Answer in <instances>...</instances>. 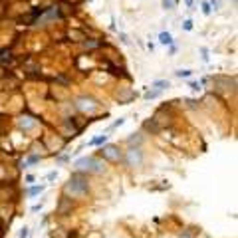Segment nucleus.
<instances>
[{"label":"nucleus","instance_id":"nucleus-1","mask_svg":"<svg viewBox=\"0 0 238 238\" xmlns=\"http://www.w3.org/2000/svg\"><path fill=\"white\" fill-rule=\"evenodd\" d=\"M75 169H78V171H93V173H101V171H103V165H101L97 159H93V157H83V159H79L78 163H75Z\"/></svg>","mask_w":238,"mask_h":238},{"label":"nucleus","instance_id":"nucleus-2","mask_svg":"<svg viewBox=\"0 0 238 238\" xmlns=\"http://www.w3.org/2000/svg\"><path fill=\"white\" fill-rule=\"evenodd\" d=\"M68 193H72V194H83V193H88V183L83 181L82 177H72V181H69V185H68Z\"/></svg>","mask_w":238,"mask_h":238},{"label":"nucleus","instance_id":"nucleus-3","mask_svg":"<svg viewBox=\"0 0 238 238\" xmlns=\"http://www.w3.org/2000/svg\"><path fill=\"white\" fill-rule=\"evenodd\" d=\"M103 155L107 157V159H111V161H117V159H119V151H117L115 147H107V149H103Z\"/></svg>","mask_w":238,"mask_h":238},{"label":"nucleus","instance_id":"nucleus-4","mask_svg":"<svg viewBox=\"0 0 238 238\" xmlns=\"http://www.w3.org/2000/svg\"><path fill=\"white\" fill-rule=\"evenodd\" d=\"M78 105L82 107V109H93V107H95L93 99H85V97H82V99H79V103H78Z\"/></svg>","mask_w":238,"mask_h":238},{"label":"nucleus","instance_id":"nucleus-5","mask_svg":"<svg viewBox=\"0 0 238 238\" xmlns=\"http://www.w3.org/2000/svg\"><path fill=\"white\" fill-rule=\"evenodd\" d=\"M159 40H161V44H173V36L169 34V32H161Z\"/></svg>","mask_w":238,"mask_h":238},{"label":"nucleus","instance_id":"nucleus-6","mask_svg":"<svg viewBox=\"0 0 238 238\" xmlns=\"http://www.w3.org/2000/svg\"><path fill=\"white\" fill-rule=\"evenodd\" d=\"M191 74H193L191 69H178V72H177V75H178V78H188Z\"/></svg>","mask_w":238,"mask_h":238},{"label":"nucleus","instance_id":"nucleus-7","mask_svg":"<svg viewBox=\"0 0 238 238\" xmlns=\"http://www.w3.org/2000/svg\"><path fill=\"white\" fill-rule=\"evenodd\" d=\"M107 141V135H103V137H97V139H93L91 141V145H101V143H105Z\"/></svg>","mask_w":238,"mask_h":238},{"label":"nucleus","instance_id":"nucleus-8","mask_svg":"<svg viewBox=\"0 0 238 238\" xmlns=\"http://www.w3.org/2000/svg\"><path fill=\"white\" fill-rule=\"evenodd\" d=\"M155 88L165 89V88H169V82H155Z\"/></svg>","mask_w":238,"mask_h":238},{"label":"nucleus","instance_id":"nucleus-9","mask_svg":"<svg viewBox=\"0 0 238 238\" xmlns=\"http://www.w3.org/2000/svg\"><path fill=\"white\" fill-rule=\"evenodd\" d=\"M163 6H165V8H169V10H171L173 6H175V0H163Z\"/></svg>","mask_w":238,"mask_h":238},{"label":"nucleus","instance_id":"nucleus-10","mask_svg":"<svg viewBox=\"0 0 238 238\" xmlns=\"http://www.w3.org/2000/svg\"><path fill=\"white\" fill-rule=\"evenodd\" d=\"M44 191V187H34V188H30V194L34 197V194H38V193H42Z\"/></svg>","mask_w":238,"mask_h":238},{"label":"nucleus","instance_id":"nucleus-11","mask_svg":"<svg viewBox=\"0 0 238 238\" xmlns=\"http://www.w3.org/2000/svg\"><path fill=\"white\" fill-rule=\"evenodd\" d=\"M210 10H212V8H210V4L208 2H202V12L204 14H210Z\"/></svg>","mask_w":238,"mask_h":238},{"label":"nucleus","instance_id":"nucleus-12","mask_svg":"<svg viewBox=\"0 0 238 238\" xmlns=\"http://www.w3.org/2000/svg\"><path fill=\"white\" fill-rule=\"evenodd\" d=\"M185 30H193V22H191V20H187V22H185Z\"/></svg>","mask_w":238,"mask_h":238},{"label":"nucleus","instance_id":"nucleus-13","mask_svg":"<svg viewBox=\"0 0 238 238\" xmlns=\"http://www.w3.org/2000/svg\"><path fill=\"white\" fill-rule=\"evenodd\" d=\"M187 4H188V6H191V4H193V0H187Z\"/></svg>","mask_w":238,"mask_h":238}]
</instances>
